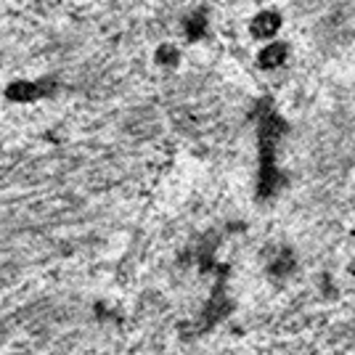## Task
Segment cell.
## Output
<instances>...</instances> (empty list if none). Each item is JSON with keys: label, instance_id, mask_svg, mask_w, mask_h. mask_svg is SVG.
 Here are the masks:
<instances>
[{"label": "cell", "instance_id": "1", "mask_svg": "<svg viewBox=\"0 0 355 355\" xmlns=\"http://www.w3.org/2000/svg\"><path fill=\"white\" fill-rule=\"evenodd\" d=\"M53 83L51 80H16L6 88V98L16 101V104H32L37 98H45L53 93Z\"/></svg>", "mask_w": 355, "mask_h": 355}, {"label": "cell", "instance_id": "2", "mask_svg": "<svg viewBox=\"0 0 355 355\" xmlns=\"http://www.w3.org/2000/svg\"><path fill=\"white\" fill-rule=\"evenodd\" d=\"M282 30V14L279 11H260L250 21V35L254 40H276V32Z\"/></svg>", "mask_w": 355, "mask_h": 355}, {"label": "cell", "instance_id": "3", "mask_svg": "<svg viewBox=\"0 0 355 355\" xmlns=\"http://www.w3.org/2000/svg\"><path fill=\"white\" fill-rule=\"evenodd\" d=\"M284 61H286V45L282 40H268L263 45V51L257 53V64L263 69H276V67H282Z\"/></svg>", "mask_w": 355, "mask_h": 355}]
</instances>
